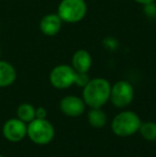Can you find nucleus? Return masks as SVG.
<instances>
[{
	"mask_svg": "<svg viewBox=\"0 0 156 157\" xmlns=\"http://www.w3.org/2000/svg\"><path fill=\"white\" fill-rule=\"evenodd\" d=\"M57 14L64 23H78L87 14V3L85 0H61Z\"/></svg>",
	"mask_w": 156,
	"mask_h": 157,
	"instance_id": "20e7f679",
	"label": "nucleus"
},
{
	"mask_svg": "<svg viewBox=\"0 0 156 157\" xmlns=\"http://www.w3.org/2000/svg\"><path fill=\"white\" fill-rule=\"evenodd\" d=\"M139 132L146 140L151 141V142L156 141V123L152 122V121L141 123Z\"/></svg>",
	"mask_w": 156,
	"mask_h": 157,
	"instance_id": "4468645a",
	"label": "nucleus"
},
{
	"mask_svg": "<svg viewBox=\"0 0 156 157\" xmlns=\"http://www.w3.org/2000/svg\"><path fill=\"white\" fill-rule=\"evenodd\" d=\"M27 136L39 145L48 144L55 137V128L46 119H34L27 125Z\"/></svg>",
	"mask_w": 156,
	"mask_h": 157,
	"instance_id": "7ed1b4c3",
	"label": "nucleus"
},
{
	"mask_svg": "<svg viewBox=\"0 0 156 157\" xmlns=\"http://www.w3.org/2000/svg\"><path fill=\"white\" fill-rule=\"evenodd\" d=\"M88 121L94 128H102L106 125L107 114L101 108H91L88 112Z\"/></svg>",
	"mask_w": 156,
	"mask_h": 157,
	"instance_id": "f8f14e48",
	"label": "nucleus"
},
{
	"mask_svg": "<svg viewBox=\"0 0 156 157\" xmlns=\"http://www.w3.org/2000/svg\"><path fill=\"white\" fill-rule=\"evenodd\" d=\"M141 120L136 112L123 110L113 118L111 122V130L118 137H129L139 132Z\"/></svg>",
	"mask_w": 156,
	"mask_h": 157,
	"instance_id": "f03ea898",
	"label": "nucleus"
},
{
	"mask_svg": "<svg viewBox=\"0 0 156 157\" xmlns=\"http://www.w3.org/2000/svg\"><path fill=\"white\" fill-rule=\"evenodd\" d=\"M17 118L25 123H29L36 119V108L31 104H21L17 108Z\"/></svg>",
	"mask_w": 156,
	"mask_h": 157,
	"instance_id": "ddd939ff",
	"label": "nucleus"
},
{
	"mask_svg": "<svg viewBox=\"0 0 156 157\" xmlns=\"http://www.w3.org/2000/svg\"><path fill=\"white\" fill-rule=\"evenodd\" d=\"M2 132L6 140L11 142H18L27 136V125L18 118L10 119L4 123Z\"/></svg>",
	"mask_w": 156,
	"mask_h": 157,
	"instance_id": "0eeeda50",
	"label": "nucleus"
},
{
	"mask_svg": "<svg viewBox=\"0 0 156 157\" xmlns=\"http://www.w3.org/2000/svg\"><path fill=\"white\" fill-rule=\"evenodd\" d=\"M134 99V88L126 80H119L111 86L109 101L117 108H125L131 105Z\"/></svg>",
	"mask_w": 156,
	"mask_h": 157,
	"instance_id": "423d86ee",
	"label": "nucleus"
},
{
	"mask_svg": "<svg viewBox=\"0 0 156 157\" xmlns=\"http://www.w3.org/2000/svg\"><path fill=\"white\" fill-rule=\"evenodd\" d=\"M62 19L58 14H47L40 21V29L43 34L54 36L61 30Z\"/></svg>",
	"mask_w": 156,
	"mask_h": 157,
	"instance_id": "1a4fd4ad",
	"label": "nucleus"
},
{
	"mask_svg": "<svg viewBox=\"0 0 156 157\" xmlns=\"http://www.w3.org/2000/svg\"><path fill=\"white\" fill-rule=\"evenodd\" d=\"M110 90V83L105 78L98 77L90 79L82 91V99L86 106L90 108H102L109 101Z\"/></svg>",
	"mask_w": 156,
	"mask_h": 157,
	"instance_id": "f257e3e1",
	"label": "nucleus"
},
{
	"mask_svg": "<svg viewBox=\"0 0 156 157\" xmlns=\"http://www.w3.org/2000/svg\"><path fill=\"white\" fill-rule=\"evenodd\" d=\"M16 79V71L14 66L6 61L0 60V88L11 86Z\"/></svg>",
	"mask_w": 156,
	"mask_h": 157,
	"instance_id": "9b49d317",
	"label": "nucleus"
},
{
	"mask_svg": "<svg viewBox=\"0 0 156 157\" xmlns=\"http://www.w3.org/2000/svg\"><path fill=\"white\" fill-rule=\"evenodd\" d=\"M0 157H3V156H2V155H0Z\"/></svg>",
	"mask_w": 156,
	"mask_h": 157,
	"instance_id": "f3484780",
	"label": "nucleus"
},
{
	"mask_svg": "<svg viewBox=\"0 0 156 157\" xmlns=\"http://www.w3.org/2000/svg\"><path fill=\"white\" fill-rule=\"evenodd\" d=\"M92 65V57L86 49H79L72 57V66L78 73H88Z\"/></svg>",
	"mask_w": 156,
	"mask_h": 157,
	"instance_id": "9d476101",
	"label": "nucleus"
},
{
	"mask_svg": "<svg viewBox=\"0 0 156 157\" xmlns=\"http://www.w3.org/2000/svg\"><path fill=\"white\" fill-rule=\"evenodd\" d=\"M79 73L74 70L72 65L60 64L51 70L49 74V81L56 89H67L76 85Z\"/></svg>",
	"mask_w": 156,
	"mask_h": 157,
	"instance_id": "39448f33",
	"label": "nucleus"
},
{
	"mask_svg": "<svg viewBox=\"0 0 156 157\" xmlns=\"http://www.w3.org/2000/svg\"><path fill=\"white\" fill-rule=\"evenodd\" d=\"M136 1L137 3H140V4H143V6H146V4H150V3H153L155 0H134Z\"/></svg>",
	"mask_w": 156,
	"mask_h": 157,
	"instance_id": "dca6fc26",
	"label": "nucleus"
},
{
	"mask_svg": "<svg viewBox=\"0 0 156 157\" xmlns=\"http://www.w3.org/2000/svg\"><path fill=\"white\" fill-rule=\"evenodd\" d=\"M47 116V111L44 107L36 108V119H46Z\"/></svg>",
	"mask_w": 156,
	"mask_h": 157,
	"instance_id": "2eb2a0df",
	"label": "nucleus"
},
{
	"mask_svg": "<svg viewBox=\"0 0 156 157\" xmlns=\"http://www.w3.org/2000/svg\"><path fill=\"white\" fill-rule=\"evenodd\" d=\"M60 110L63 114L71 118H77L85 112L86 104L82 98L75 95H67L63 97L59 104Z\"/></svg>",
	"mask_w": 156,
	"mask_h": 157,
	"instance_id": "6e6552de",
	"label": "nucleus"
}]
</instances>
